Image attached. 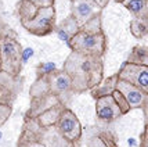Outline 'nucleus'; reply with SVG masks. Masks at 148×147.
<instances>
[{
    "mask_svg": "<svg viewBox=\"0 0 148 147\" xmlns=\"http://www.w3.org/2000/svg\"><path fill=\"white\" fill-rule=\"evenodd\" d=\"M61 70L71 78L73 95L90 92L104 79V61L98 56H83L71 51Z\"/></svg>",
    "mask_w": 148,
    "mask_h": 147,
    "instance_id": "obj_1",
    "label": "nucleus"
},
{
    "mask_svg": "<svg viewBox=\"0 0 148 147\" xmlns=\"http://www.w3.org/2000/svg\"><path fill=\"white\" fill-rule=\"evenodd\" d=\"M101 13L96 14L89 21L79 26L73 38L66 43L71 51L83 56H98L103 57L107 50V38L103 31Z\"/></svg>",
    "mask_w": 148,
    "mask_h": 147,
    "instance_id": "obj_2",
    "label": "nucleus"
},
{
    "mask_svg": "<svg viewBox=\"0 0 148 147\" xmlns=\"http://www.w3.org/2000/svg\"><path fill=\"white\" fill-rule=\"evenodd\" d=\"M46 95L56 96L62 104L66 106V103L71 101L72 96H73L69 75L62 70H57L50 75L36 78V81L32 83V86L29 89L31 99L46 96Z\"/></svg>",
    "mask_w": 148,
    "mask_h": 147,
    "instance_id": "obj_3",
    "label": "nucleus"
},
{
    "mask_svg": "<svg viewBox=\"0 0 148 147\" xmlns=\"http://www.w3.org/2000/svg\"><path fill=\"white\" fill-rule=\"evenodd\" d=\"M22 46L14 32L0 33V72L10 77H19L22 71Z\"/></svg>",
    "mask_w": 148,
    "mask_h": 147,
    "instance_id": "obj_4",
    "label": "nucleus"
},
{
    "mask_svg": "<svg viewBox=\"0 0 148 147\" xmlns=\"http://www.w3.org/2000/svg\"><path fill=\"white\" fill-rule=\"evenodd\" d=\"M21 140L38 141L45 147H75L66 141L54 126H40L35 119L24 117V125L19 135Z\"/></svg>",
    "mask_w": 148,
    "mask_h": 147,
    "instance_id": "obj_5",
    "label": "nucleus"
},
{
    "mask_svg": "<svg viewBox=\"0 0 148 147\" xmlns=\"http://www.w3.org/2000/svg\"><path fill=\"white\" fill-rule=\"evenodd\" d=\"M26 32L35 36H47L54 32L57 25V11L56 7H45L39 8L36 14L29 21L21 24Z\"/></svg>",
    "mask_w": 148,
    "mask_h": 147,
    "instance_id": "obj_6",
    "label": "nucleus"
},
{
    "mask_svg": "<svg viewBox=\"0 0 148 147\" xmlns=\"http://www.w3.org/2000/svg\"><path fill=\"white\" fill-rule=\"evenodd\" d=\"M56 128L65 140L69 141L75 147H79V143L82 139V124L71 108L65 107L62 110L56 124Z\"/></svg>",
    "mask_w": 148,
    "mask_h": 147,
    "instance_id": "obj_7",
    "label": "nucleus"
},
{
    "mask_svg": "<svg viewBox=\"0 0 148 147\" xmlns=\"http://www.w3.org/2000/svg\"><path fill=\"white\" fill-rule=\"evenodd\" d=\"M116 75H118V79L125 81L148 93V65L130 64L125 61Z\"/></svg>",
    "mask_w": 148,
    "mask_h": 147,
    "instance_id": "obj_8",
    "label": "nucleus"
},
{
    "mask_svg": "<svg viewBox=\"0 0 148 147\" xmlns=\"http://www.w3.org/2000/svg\"><path fill=\"white\" fill-rule=\"evenodd\" d=\"M116 90H119L122 93V96L125 97V100L127 101L130 110L133 108H141L144 111V115L147 117V101H148V93L140 90L138 88H136L130 83L125 82L118 79L116 83Z\"/></svg>",
    "mask_w": 148,
    "mask_h": 147,
    "instance_id": "obj_9",
    "label": "nucleus"
},
{
    "mask_svg": "<svg viewBox=\"0 0 148 147\" xmlns=\"http://www.w3.org/2000/svg\"><path fill=\"white\" fill-rule=\"evenodd\" d=\"M96 115L97 121L104 125H110L118 118H121V110L116 106L112 96H104L96 100Z\"/></svg>",
    "mask_w": 148,
    "mask_h": 147,
    "instance_id": "obj_10",
    "label": "nucleus"
},
{
    "mask_svg": "<svg viewBox=\"0 0 148 147\" xmlns=\"http://www.w3.org/2000/svg\"><path fill=\"white\" fill-rule=\"evenodd\" d=\"M22 85L21 77H10L4 72H0V104L11 106L17 99Z\"/></svg>",
    "mask_w": 148,
    "mask_h": 147,
    "instance_id": "obj_11",
    "label": "nucleus"
},
{
    "mask_svg": "<svg viewBox=\"0 0 148 147\" xmlns=\"http://www.w3.org/2000/svg\"><path fill=\"white\" fill-rule=\"evenodd\" d=\"M118 140L114 132L100 129L98 126H93L89 130V136L86 140V147H116Z\"/></svg>",
    "mask_w": 148,
    "mask_h": 147,
    "instance_id": "obj_12",
    "label": "nucleus"
},
{
    "mask_svg": "<svg viewBox=\"0 0 148 147\" xmlns=\"http://www.w3.org/2000/svg\"><path fill=\"white\" fill-rule=\"evenodd\" d=\"M98 13H100V8L97 7L94 1H90V0H73L71 15L76 19V22L79 25L84 24L86 21H89L91 17H94Z\"/></svg>",
    "mask_w": 148,
    "mask_h": 147,
    "instance_id": "obj_13",
    "label": "nucleus"
},
{
    "mask_svg": "<svg viewBox=\"0 0 148 147\" xmlns=\"http://www.w3.org/2000/svg\"><path fill=\"white\" fill-rule=\"evenodd\" d=\"M58 103H61V101L56 96H53V95L33 97V99H31V106H29V108H28V111L25 112L24 117H26V118H36L42 112H45L49 108L54 107Z\"/></svg>",
    "mask_w": 148,
    "mask_h": 147,
    "instance_id": "obj_14",
    "label": "nucleus"
},
{
    "mask_svg": "<svg viewBox=\"0 0 148 147\" xmlns=\"http://www.w3.org/2000/svg\"><path fill=\"white\" fill-rule=\"evenodd\" d=\"M79 26L80 25L76 22V19L73 18L72 15H68L64 21L58 22L57 25H56L54 32L57 33V36L61 39V40H64L65 43H68V42L73 38V35L77 32Z\"/></svg>",
    "mask_w": 148,
    "mask_h": 147,
    "instance_id": "obj_15",
    "label": "nucleus"
},
{
    "mask_svg": "<svg viewBox=\"0 0 148 147\" xmlns=\"http://www.w3.org/2000/svg\"><path fill=\"white\" fill-rule=\"evenodd\" d=\"M65 107H66L65 104L58 103L54 107L49 108L47 111L42 112L39 117L32 118V119H35V122H36L38 125H40V126H54V125L57 124L58 118H60V115H61V112H62V110H64Z\"/></svg>",
    "mask_w": 148,
    "mask_h": 147,
    "instance_id": "obj_16",
    "label": "nucleus"
},
{
    "mask_svg": "<svg viewBox=\"0 0 148 147\" xmlns=\"http://www.w3.org/2000/svg\"><path fill=\"white\" fill-rule=\"evenodd\" d=\"M116 83H118V75L116 74H114V75H111L108 78H104L96 88H93L90 90V96L94 100L104 96H111L112 92L116 89Z\"/></svg>",
    "mask_w": 148,
    "mask_h": 147,
    "instance_id": "obj_17",
    "label": "nucleus"
},
{
    "mask_svg": "<svg viewBox=\"0 0 148 147\" xmlns=\"http://www.w3.org/2000/svg\"><path fill=\"white\" fill-rule=\"evenodd\" d=\"M122 4L130 11L133 18L148 19V0H123Z\"/></svg>",
    "mask_w": 148,
    "mask_h": 147,
    "instance_id": "obj_18",
    "label": "nucleus"
},
{
    "mask_svg": "<svg viewBox=\"0 0 148 147\" xmlns=\"http://www.w3.org/2000/svg\"><path fill=\"white\" fill-rule=\"evenodd\" d=\"M126 63L137 65H148V47L147 45H137L132 49V53Z\"/></svg>",
    "mask_w": 148,
    "mask_h": 147,
    "instance_id": "obj_19",
    "label": "nucleus"
},
{
    "mask_svg": "<svg viewBox=\"0 0 148 147\" xmlns=\"http://www.w3.org/2000/svg\"><path fill=\"white\" fill-rule=\"evenodd\" d=\"M130 31L132 35L137 39H144L147 38L148 32V19H140V18H133L130 22Z\"/></svg>",
    "mask_w": 148,
    "mask_h": 147,
    "instance_id": "obj_20",
    "label": "nucleus"
},
{
    "mask_svg": "<svg viewBox=\"0 0 148 147\" xmlns=\"http://www.w3.org/2000/svg\"><path fill=\"white\" fill-rule=\"evenodd\" d=\"M57 71V65L49 61V63H40V64L36 67V78H42L46 77V75H50L53 72Z\"/></svg>",
    "mask_w": 148,
    "mask_h": 147,
    "instance_id": "obj_21",
    "label": "nucleus"
},
{
    "mask_svg": "<svg viewBox=\"0 0 148 147\" xmlns=\"http://www.w3.org/2000/svg\"><path fill=\"white\" fill-rule=\"evenodd\" d=\"M111 96L114 97V100H115L116 103V106L119 107V110H121V114L125 115V114H127L130 111V107H129V104H127V101L125 100V97L122 96V93L119 92V90H114L112 92V95Z\"/></svg>",
    "mask_w": 148,
    "mask_h": 147,
    "instance_id": "obj_22",
    "label": "nucleus"
},
{
    "mask_svg": "<svg viewBox=\"0 0 148 147\" xmlns=\"http://www.w3.org/2000/svg\"><path fill=\"white\" fill-rule=\"evenodd\" d=\"M13 114V107L11 106H4L0 104V128L8 121V118Z\"/></svg>",
    "mask_w": 148,
    "mask_h": 147,
    "instance_id": "obj_23",
    "label": "nucleus"
},
{
    "mask_svg": "<svg viewBox=\"0 0 148 147\" xmlns=\"http://www.w3.org/2000/svg\"><path fill=\"white\" fill-rule=\"evenodd\" d=\"M29 1L32 6H35L36 8H45V7H51L54 6L56 0H26Z\"/></svg>",
    "mask_w": 148,
    "mask_h": 147,
    "instance_id": "obj_24",
    "label": "nucleus"
},
{
    "mask_svg": "<svg viewBox=\"0 0 148 147\" xmlns=\"http://www.w3.org/2000/svg\"><path fill=\"white\" fill-rule=\"evenodd\" d=\"M147 125H145V130L140 136V147H148V133H147Z\"/></svg>",
    "mask_w": 148,
    "mask_h": 147,
    "instance_id": "obj_25",
    "label": "nucleus"
},
{
    "mask_svg": "<svg viewBox=\"0 0 148 147\" xmlns=\"http://www.w3.org/2000/svg\"><path fill=\"white\" fill-rule=\"evenodd\" d=\"M17 143H21V144H24L25 147H45L42 146L40 143H38V141H31V140H21V139H18V141Z\"/></svg>",
    "mask_w": 148,
    "mask_h": 147,
    "instance_id": "obj_26",
    "label": "nucleus"
},
{
    "mask_svg": "<svg viewBox=\"0 0 148 147\" xmlns=\"http://www.w3.org/2000/svg\"><path fill=\"white\" fill-rule=\"evenodd\" d=\"M32 49H25V50H22V64H25L26 61H28V58L32 56Z\"/></svg>",
    "mask_w": 148,
    "mask_h": 147,
    "instance_id": "obj_27",
    "label": "nucleus"
},
{
    "mask_svg": "<svg viewBox=\"0 0 148 147\" xmlns=\"http://www.w3.org/2000/svg\"><path fill=\"white\" fill-rule=\"evenodd\" d=\"M127 143H129V146H130V147H134V146H137V144H136V140H134V139H133V137H130L129 140H127Z\"/></svg>",
    "mask_w": 148,
    "mask_h": 147,
    "instance_id": "obj_28",
    "label": "nucleus"
},
{
    "mask_svg": "<svg viewBox=\"0 0 148 147\" xmlns=\"http://www.w3.org/2000/svg\"><path fill=\"white\" fill-rule=\"evenodd\" d=\"M17 147H25L24 144H21V143H17Z\"/></svg>",
    "mask_w": 148,
    "mask_h": 147,
    "instance_id": "obj_29",
    "label": "nucleus"
},
{
    "mask_svg": "<svg viewBox=\"0 0 148 147\" xmlns=\"http://www.w3.org/2000/svg\"><path fill=\"white\" fill-rule=\"evenodd\" d=\"M114 1H116V3H122L123 0H114Z\"/></svg>",
    "mask_w": 148,
    "mask_h": 147,
    "instance_id": "obj_30",
    "label": "nucleus"
},
{
    "mask_svg": "<svg viewBox=\"0 0 148 147\" xmlns=\"http://www.w3.org/2000/svg\"><path fill=\"white\" fill-rule=\"evenodd\" d=\"M1 136H3V135H1V132H0V140H1Z\"/></svg>",
    "mask_w": 148,
    "mask_h": 147,
    "instance_id": "obj_31",
    "label": "nucleus"
},
{
    "mask_svg": "<svg viewBox=\"0 0 148 147\" xmlns=\"http://www.w3.org/2000/svg\"><path fill=\"white\" fill-rule=\"evenodd\" d=\"M71 1H73V0H71Z\"/></svg>",
    "mask_w": 148,
    "mask_h": 147,
    "instance_id": "obj_32",
    "label": "nucleus"
}]
</instances>
